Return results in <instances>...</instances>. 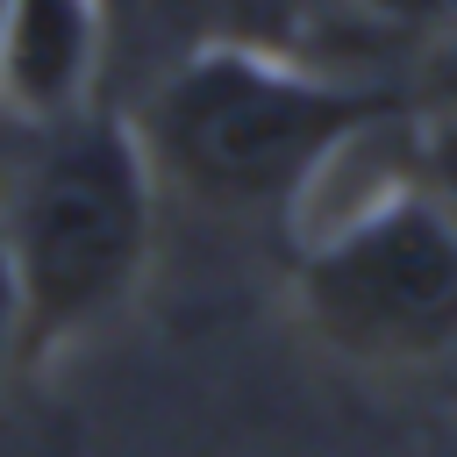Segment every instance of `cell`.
<instances>
[{
	"label": "cell",
	"mask_w": 457,
	"mask_h": 457,
	"mask_svg": "<svg viewBox=\"0 0 457 457\" xmlns=\"http://www.w3.org/2000/svg\"><path fill=\"white\" fill-rule=\"evenodd\" d=\"M400 114H414L400 79L328 71L236 36L200 43L129 100L157 186L221 214L300 207L357 136Z\"/></svg>",
	"instance_id": "6da1fadb"
},
{
	"label": "cell",
	"mask_w": 457,
	"mask_h": 457,
	"mask_svg": "<svg viewBox=\"0 0 457 457\" xmlns=\"http://www.w3.org/2000/svg\"><path fill=\"white\" fill-rule=\"evenodd\" d=\"M157 236V171L129 107L86 100L29 129L0 193V243L21 293V364L93 336L136 293Z\"/></svg>",
	"instance_id": "7a4b0ae2"
},
{
	"label": "cell",
	"mask_w": 457,
	"mask_h": 457,
	"mask_svg": "<svg viewBox=\"0 0 457 457\" xmlns=\"http://www.w3.org/2000/svg\"><path fill=\"white\" fill-rule=\"evenodd\" d=\"M300 321L350 364L457 357V221L414 179V150L357 207L321 221L293 271Z\"/></svg>",
	"instance_id": "3957f363"
},
{
	"label": "cell",
	"mask_w": 457,
	"mask_h": 457,
	"mask_svg": "<svg viewBox=\"0 0 457 457\" xmlns=\"http://www.w3.org/2000/svg\"><path fill=\"white\" fill-rule=\"evenodd\" d=\"M107 79V14L100 0H7L0 21V100L36 129L100 93Z\"/></svg>",
	"instance_id": "277c9868"
},
{
	"label": "cell",
	"mask_w": 457,
	"mask_h": 457,
	"mask_svg": "<svg viewBox=\"0 0 457 457\" xmlns=\"http://www.w3.org/2000/svg\"><path fill=\"white\" fill-rule=\"evenodd\" d=\"M314 29H321V0H221V36L257 43V50L307 57Z\"/></svg>",
	"instance_id": "5b68a950"
},
{
	"label": "cell",
	"mask_w": 457,
	"mask_h": 457,
	"mask_svg": "<svg viewBox=\"0 0 457 457\" xmlns=\"http://www.w3.org/2000/svg\"><path fill=\"white\" fill-rule=\"evenodd\" d=\"M414 179L457 221V114H414Z\"/></svg>",
	"instance_id": "8992f818"
},
{
	"label": "cell",
	"mask_w": 457,
	"mask_h": 457,
	"mask_svg": "<svg viewBox=\"0 0 457 457\" xmlns=\"http://www.w3.org/2000/svg\"><path fill=\"white\" fill-rule=\"evenodd\" d=\"M21 364V293H14V271H7V243H0V378Z\"/></svg>",
	"instance_id": "52a82bcc"
},
{
	"label": "cell",
	"mask_w": 457,
	"mask_h": 457,
	"mask_svg": "<svg viewBox=\"0 0 457 457\" xmlns=\"http://www.w3.org/2000/svg\"><path fill=\"white\" fill-rule=\"evenodd\" d=\"M0 21H7V0H0Z\"/></svg>",
	"instance_id": "ba28073f"
}]
</instances>
